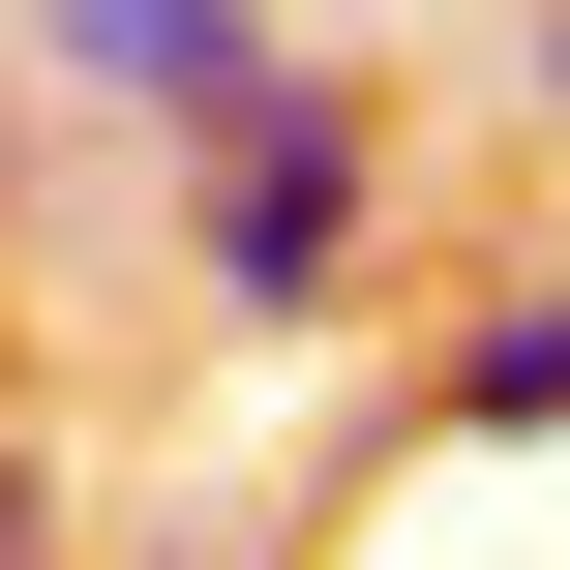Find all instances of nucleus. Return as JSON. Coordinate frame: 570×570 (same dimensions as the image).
<instances>
[{
	"mask_svg": "<svg viewBox=\"0 0 570 570\" xmlns=\"http://www.w3.org/2000/svg\"><path fill=\"white\" fill-rule=\"evenodd\" d=\"M511 120H570V0H511Z\"/></svg>",
	"mask_w": 570,
	"mask_h": 570,
	"instance_id": "nucleus-5",
	"label": "nucleus"
},
{
	"mask_svg": "<svg viewBox=\"0 0 570 570\" xmlns=\"http://www.w3.org/2000/svg\"><path fill=\"white\" fill-rule=\"evenodd\" d=\"M421 451H570V240L481 271V301L421 331Z\"/></svg>",
	"mask_w": 570,
	"mask_h": 570,
	"instance_id": "nucleus-3",
	"label": "nucleus"
},
{
	"mask_svg": "<svg viewBox=\"0 0 570 570\" xmlns=\"http://www.w3.org/2000/svg\"><path fill=\"white\" fill-rule=\"evenodd\" d=\"M0 570H60V451H30V421H0Z\"/></svg>",
	"mask_w": 570,
	"mask_h": 570,
	"instance_id": "nucleus-4",
	"label": "nucleus"
},
{
	"mask_svg": "<svg viewBox=\"0 0 570 570\" xmlns=\"http://www.w3.org/2000/svg\"><path fill=\"white\" fill-rule=\"evenodd\" d=\"M150 180H180V331H210V361H301V331L391 301L421 90H391V60H301L271 120H210V150H150Z\"/></svg>",
	"mask_w": 570,
	"mask_h": 570,
	"instance_id": "nucleus-1",
	"label": "nucleus"
},
{
	"mask_svg": "<svg viewBox=\"0 0 570 570\" xmlns=\"http://www.w3.org/2000/svg\"><path fill=\"white\" fill-rule=\"evenodd\" d=\"M0 240H30V60H0Z\"/></svg>",
	"mask_w": 570,
	"mask_h": 570,
	"instance_id": "nucleus-6",
	"label": "nucleus"
},
{
	"mask_svg": "<svg viewBox=\"0 0 570 570\" xmlns=\"http://www.w3.org/2000/svg\"><path fill=\"white\" fill-rule=\"evenodd\" d=\"M0 60H30L60 120H120V150H210V120H271L331 30H301V0H0Z\"/></svg>",
	"mask_w": 570,
	"mask_h": 570,
	"instance_id": "nucleus-2",
	"label": "nucleus"
}]
</instances>
